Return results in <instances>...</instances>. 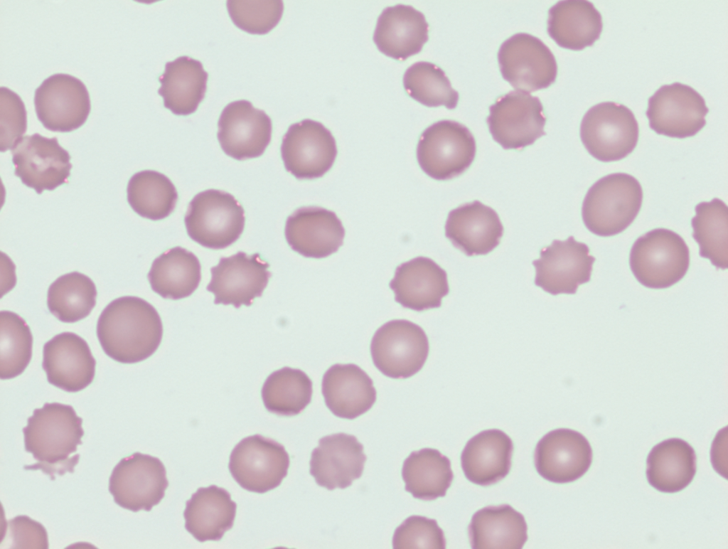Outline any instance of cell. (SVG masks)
<instances>
[{"label":"cell","instance_id":"cell-1","mask_svg":"<svg viewBox=\"0 0 728 549\" xmlns=\"http://www.w3.org/2000/svg\"><path fill=\"white\" fill-rule=\"evenodd\" d=\"M97 336L109 358L122 363H135L157 350L163 325L151 304L138 297L124 296L112 300L102 310Z\"/></svg>","mask_w":728,"mask_h":549},{"label":"cell","instance_id":"cell-2","mask_svg":"<svg viewBox=\"0 0 728 549\" xmlns=\"http://www.w3.org/2000/svg\"><path fill=\"white\" fill-rule=\"evenodd\" d=\"M82 419L70 405L46 403L36 408L23 428L26 452L32 453L36 464L24 466L26 470L41 469L55 479L68 471L73 473L80 454L77 452L84 435Z\"/></svg>","mask_w":728,"mask_h":549},{"label":"cell","instance_id":"cell-3","mask_svg":"<svg viewBox=\"0 0 728 549\" xmlns=\"http://www.w3.org/2000/svg\"><path fill=\"white\" fill-rule=\"evenodd\" d=\"M642 201V187L635 177L626 173L609 174L588 190L582 208L583 222L599 236L617 235L635 220Z\"/></svg>","mask_w":728,"mask_h":549},{"label":"cell","instance_id":"cell-4","mask_svg":"<svg viewBox=\"0 0 728 549\" xmlns=\"http://www.w3.org/2000/svg\"><path fill=\"white\" fill-rule=\"evenodd\" d=\"M636 279L651 289H665L681 280L690 265V250L674 231L655 228L634 242L629 257Z\"/></svg>","mask_w":728,"mask_h":549},{"label":"cell","instance_id":"cell-5","mask_svg":"<svg viewBox=\"0 0 728 549\" xmlns=\"http://www.w3.org/2000/svg\"><path fill=\"white\" fill-rule=\"evenodd\" d=\"M184 223L188 235L195 242L210 249H224L242 233L245 211L230 193L208 189L191 200Z\"/></svg>","mask_w":728,"mask_h":549},{"label":"cell","instance_id":"cell-6","mask_svg":"<svg viewBox=\"0 0 728 549\" xmlns=\"http://www.w3.org/2000/svg\"><path fill=\"white\" fill-rule=\"evenodd\" d=\"M476 152V140L470 130L458 122L444 119L422 132L417 159L427 175L444 181L463 174L473 161Z\"/></svg>","mask_w":728,"mask_h":549},{"label":"cell","instance_id":"cell-7","mask_svg":"<svg viewBox=\"0 0 728 549\" xmlns=\"http://www.w3.org/2000/svg\"><path fill=\"white\" fill-rule=\"evenodd\" d=\"M639 135L633 112L623 105L604 102L584 115L580 138L587 151L604 162L621 160L635 149Z\"/></svg>","mask_w":728,"mask_h":549},{"label":"cell","instance_id":"cell-8","mask_svg":"<svg viewBox=\"0 0 728 549\" xmlns=\"http://www.w3.org/2000/svg\"><path fill=\"white\" fill-rule=\"evenodd\" d=\"M424 331L405 319L387 321L375 333L370 353L375 367L392 378H407L419 372L428 357Z\"/></svg>","mask_w":728,"mask_h":549},{"label":"cell","instance_id":"cell-9","mask_svg":"<svg viewBox=\"0 0 728 549\" xmlns=\"http://www.w3.org/2000/svg\"><path fill=\"white\" fill-rule=\"evenodd\" d=\"M289 464V454L282 444L256 434L235 446L228 468L242 488L263 494L280 485L287 475Z\"/></svg>","mask_w":728,"mask_h":549},{"label":"cell","instance_id":"cell-10","mask_svg":"<svg viewBox=\"0 0 728 549\" xmlns=\"http://www.w3.org/2000/svg\"><path fill=\"white\" fill-rule=\"evenodd\" d=\"M168 486L166 470L157 457L135 452L122 458L113 469L109 491L123 508L150 511L164 497Z\"/></svg>","mask_w":728,"mask_h":549},{"label":"cell","instance_id":"cell-11","mask_svg":"<svg viewBox=\"0 0 728 549\" xmlns=\"http://www.w3.org/2000/svg\"><path fill=\"white\" fill-rule=\"evenodd\" d=\"M489 112V132L504 149H522L546 134L542 103L529 92L513 90L500 96Z\"/></svg>","mask_w":728,"mask_h":549},{"label":"cell","instance_id":"cell-12","mask_svg":"<svg viewBox=\"0 0 728 549\" xmlns=\"http://www.w3.org/2000/svg\"><path fill=\"white\" fill-rule=\"evenodd\" d=\"M498 60L503 78L520 91L547 88L557 78V64L550 49L526 33L506 39L499 48Z\"/></svg>","mask_w":728,"mask_h":549},{"label":"cell","instance_id":"cell-13","mask_svg":"<svg viewBox=\"0 0 728 549\" xmlns=\"http://www.w3.org/2000/svg\"><path fill=\"white\" fill-rule=\"evenodd\" d=\"M709 112L703 97L692 87L664 85L648 99L646 116L658 134L683 139L695 135L706 124Z\"/></svg>","mask_w":728,"mask_h":549},{"label":"cell","instance_id":"cell-14","mask_svg":"<svg viewBox=\"0 0 728 549\" xmlns=\"http://www.w3.org/2000/svg\"><path fill=\"white\" fill-rule=\"evenodd\" d=\"M15 174L38 194L67 183L72 164L56 137L36 133L19 139L11 149Z\"/></svg>","mask_w":728,"mask_h":549},{"label":"cell","instance_id":"cell-15","mask_svg":"<svg viewBox=\"0 0 728 549\" xmlns=\"http://www.w3.org/2000/svg\"><path fill=\"white\" fill-rule=\"evenodd\" d=\"M36 115L45 128L69 132L87 120L91 109L85 85L78 78L57 73L44 80L34 95Z\"/></svg>","mask_w":728,"mask_h":549},{"label":"cell","instance_id":"cell-16","mask_svg":"<svg viewBox=\"0 0 728 549\" xmlns=\"http://www.w3.org/2000/svg\"><path fill=\"white\" fill-rule=\"evenodd\" d=\"M337 153L330 130L310 119L290 125L282 138L281 156L285 169L298 179L323 176L332 167Z\"/></svg>","mask_w":728,"mask_h":549},{"label":"cell","instance_id":"cell-17","mask_svg":"<svg viewBox=\"0 0 728 549\" xmlns=\"http://www.w3.org/2000/svg\"><path fill=\"white\" fill-rule=\"evenodd\" d=\"M532 262L535 284L552 295L575 294L579 285L590 280L595 257L589 247L573 236L565 240H554L540 250Z\"/></svg>","mask_w":728,"mask_h":549},{"label":"cell","instance_id":"cell-18","mask_svg":"<svg viewBox=\"0 0 728 549\" xmlns=\"http://www.w3.org/2000/svg\"><path fill=\"white\" fill-rule=\"evenodd\" d=\"M269 265L260 255H247L239 251L223 257L211 267V279L207 290L215 295L214 303L232 304L235 308L250 306L256 297L262 295L271 272Z\"/></svg>","mask_w":728,"mask_h":549},{"label":"cell","instance_id":"cell-19","mask_svg":"<svg viewBox=\"0 0 728 549\" xmlns=\"http://www.w3.org/2000/svg\"><path fill=\"white\" fill-rule=\"evenodd\" d=\"M218 127V139L223 151L237 160L260 156L272 138L270 117L245 100L233 101L225 106Z\"/></svg>","mask_w":728,"mask_h":549},{"label":"cell","instance_id":"cell-20","mask_svg":"<svg viewBox=\"0 0 728 549\" xmlns=\"http://www.w3.org/2000/svg\"><path fill=\"white\" fill-rule=\"evenodd\" d=\"M592 449L580 432L559 428L544 435L534 452L537 473L545 479L566 484L582 477L592 462Z\"/></svg>","mask_w":728,"mask_h":549},{"label":"cell","instance_id":"cell-21","mask_svg":"<svg viewBox=\"0 0 728 549\" xmlns=\"http://www.w3.org/2000/svg\"><path fill=\"white\" fill-rule=\"evenodd\" d=\"M43 368L49 383L76 393L92 382L96 361L87 343L73 332L55 335L43 346Z\"/></svg>","mask_w":728,"mask_h":549},{"label":"cell","instance_id":"cell-22","mask_svg":"<svg viewBox=\"0 0 728 549\" xmlns=\"http://www.w3.org/2000/svg\"><path fill=\"white\" fill-rule=\"evenodd\" d=\"M366 459L363 446L355 436L333 434L321 438L312 451L309 471L318 486L343 489L362 476Z\"/></svg>","mask_w":728,"mask_h":549},{"label":"cell","instance_id":"cell-23","mask_svg":"<svg viewBox=\"0 0 728 549\" xmlns=\"http://www.w3.org/2000/svg\"><path fill=\"white\" fill-rule=\"evenodd\" d=\"M284 234L290 247L311 258H323L342 245L345 229L336 214L316 206L296 209L287 219Z\"/></svg>","mask_w":728,"mask_h":549},{"label":"cell","instance_id":"cell-24","mask_svg":"<svg viewBox=\"0 0 728 549\" xmlns=\"http://www.w3.org/2000/svg\"><path fill=\"white\" fill-rule=\"evenodd\" d=\"M503 226L498 213L479 201L451 210L445 224V235L468 256L486 255L500 243Z\"/></svg>","mask_w":728,"mask_h":549},{"label":"cell","instance_id":"cell-25","mask_svg":"<svg viewBox=\"0 0 728 549\" xmlns=\"http://www.w3.org/2000/svg\"><path fill=\"white\" fill-rule=\"evenodd\" d=\"M389 285L397 302L417 311L441 307L442 298L449 292L446 271L426 257L400 265Z\"/></svg>","mask_w":728,"mask_h":549},{"label":"cell","instance_id":"cell-26","mask_svg":"<svg viewBox=\"0 0 728 549\" xmlns=\"http://www.w3.org/2000/svg\"><path fill=\"white\" fill-rule=\"evenodd\" d=\"M429 25L424 15L412 6L397 4L379 16L373 41L384 55L403 61L419 53L428 41Z\"/></svg>","mask_w":728,"mask_h":549},{"label":"cell","instance_id":"cell-27","mask_svg":"<svg viewBox=\"0 0 728 549\" xmlns=\"http://www.w3.org/2000/svg\"><path fill=\"white\" fill-rule=\"evenodd\" d=\"M325 403L336 417L353 420L368 411L376 400L373 380L353 363L334 364L321 384Z\"/></svg>","mask_w":728,"mask_h":549},{"label":"cell","instance_id":"cell-28","mask_svg":"<svg viewBox=\"0 0 728 549\" xmlns=\"http://www.w3.org/2000/svg\"><path fill=\"white\" fill-rule=\"evenodd\" d=\"M513 452V441L504 432L483 430L466 444L461 454L462 470L466 479L475 484H494L509 473Z\"/></svg>","mask_w":728,"mask_h":549},{"label":"cell","instance_id":"cell-29","mask_svg":"<svg viewBox=\"0 0 728 549\" xmlns=\"http://www.w3.org/2000/svg\"><path fill=\"white\" fill-rule=\"evenodd\" d=\"M237 504L225 489L210 485L200 487L186 503L185 528L197 540H220L231 529Z\"/></svg>","mask_w":728,"mask_h":549},{"label":"cell","instance_id":"cell-30","mask_svg":"<svg viewBox=\"0 0 728 549\" xmlns=\"http://www.w3.org/2000/svg\"><path fill=\"white\" fill-rule=\"evenodd\" d=\"M602 17L588 1H560L548 11L547 33L560 47L581 50L601 35Z\"/></svg>","mask_w":728,"mask_h":549},{"label":"cell","instance_id":"cell-31","mask_svg":"<svg viewBox=\"0 0 728 549\" xmlns=\"http://www.w3.org/2000/svg\"><path fill=\"white\" fill-rule=\"evenodd\" d=\"M649 484L664 493L685 489L697 471V457L692 447L680 438L665 439L655 445L646 459Z\"/></svg>","mask_w":728,"mask_h":549},{"label":"cell","instance_id":"cell-32","mask_svg":"<svg viewBox=\"0 0 728 549\" xmlns=\"http://www.w3.org/2000/svg\"><path fill=\"white\" fill-rule=\"evenodd\" d=\"M522 513L508 504L488 506L477 511L468 527L472 548L521 549L528 540Z\"/></svg>","mask_w":728,"mask_h":549},{"label":"cell","instance_id":"cell-33","mask_svg":"<svg viewBox=\"0 0 728 549\" xmlns=\"http://www.w3.org/2000/svg\"><path fill=\"white\" fill-rule=\"evenodd\" d=\"M208 74L202 63L188 56H181L165 65L159 77L158 93L164 106L176 115L195 112L205 97Z\"/></svg>","mask_w":728,"mask_h":549},{"label":"cell","instance_id":"cell-34","mask_svg":"<svg viewBox=\"0 0 728 549\" xmlns=\"http://www.w3.org/2000/svg\"><path fill=\"white\" fill-rule=\"evenodd\" d=\"M200 271L198 257L177 246L154 260L147 277L154 292L164 299L177 300L195 292L200 282Z\"/></svg>","mask_w":728,"mask_h":549},{"label":"cell","instance_id":"cell-35","mask_svg":"<svg viewBox=\"0 0 728 549\" xmlns=\"http://www.w3.org/2000/svg\"><path fill=\"white\" fill-rule=\"evenodd\" d=\"M402 476L405 490L414 498L432 501L446 495L454 479L449 459L439 450L424 448L404 461Z\"/></svg>","mask_w":728,"mask_h":549},{"label":"cell","instance_id":"cell-36","mask_svg":"<svg viewBox=\"0 0 728 549\" xmlns=\"http://www.w3.org/2000/svg\"><path fill=\"white\" fill-rule=\"evenodd\" d=\"M691 220L692 237L700 247V255L707 258L717 268L728 267V208L722 200L714 198L695 206Z\"/></svg>","mask_w":728,"mask_h":549},{"label":"cell","instance_id":"cell-37","mask_svg":"<svg viewBox=\"0 0 728 549\" xmlns=\"http://www.w3.org/2000/svg\"><path fill=\"white\" fill-rule=\"evenodd\" d=\"M127 201L139 215L152 220L168 217L178 200L176 188L164 174L153 170L134 174L127 185Z\"/></svg>","mask_w":728,"mask_h":549},{"label":"cell","instance_id":"cell-38","mask_svg":"<svg viewBox=\"0 0 728 549\" xmlns=\"http://www.w3.org/2000/svg\"><path fill=\"white\" fill-rule=\"evenodd\" d=\"M97 289L87 275L72 272L57 278L49 287L47 305L59 321L74 323L87 316L96 304Z\"/></svg>","mask_w":728,"mask_h":549},{"label":"cell","instance_id":"cell-39","mask_svg":"<svg viewBox=\"0 0 728 549\" xmlns=\"http://www.w3.org/2000/svg\"><path fill=\"white\" fill-rule=\"evenodd\" d=\"M312 393V381L304 371L284 367L267 378L262 388V398L269 412L294 416L311 403Z\"/></svg>","mask_w":728,"mask_h":549},{"label":"cell","instance_id":"cell-40","mask_svg":"<svg viewBox=\"0 0 728 549\" xmlns=\"http://www.w3.org/2000/svg\"><path fill=\"white\" fill-rule=\"evenodd\" d=\"M403 85L409 96L427 107L453 110L458 104V92L444 71L432 63L419 61L409 67L403 75Z\"/></svg>","mask_w":728,"mask_h":549},{"label":"cell","instance_id":"cell-41","mask_svg":"<svg viewBox=\"0 0 728 549\" xmlns=\"http://www.w3.org/2000/svg\"><path fill=\"white\" fill-rule=\"evenodd\" d=\"M0 378H14L21 375L31 361L33 336L26 321L18 314L0 311Z\"/></svg>","mask_w":728,"mask_h":549},{"label":"cell","instance_id":"cell-42","mask_svg":"<svg viewBox=\"0 0 728 549\" xmlns=\"http://www.w3.org/2000/svg\"><path fill=\"white\" fill-rule=\"evenodd\" d=\"M227 9L234 24L240 29L256 35H264L280 21L282 1H228Z\"/></svg>","mask_w":728,"mask_h":549},{"label":"cell","instance_id":"cell-43","mask_svg":"<svg viewBox=\"0 0 728 549\" xmlns=\"http://www.w3.org/2000/svg\"><path fill=\"white\" fill-rule=\"evenodd\" d=\"M392 547L395 549H444L446 548V539L444 531L435 519L412 516L395 529Z\"/></svg>","mask_w":728,"mask_h":549},{"label":"cell","instance_id":"cell-44","mask_svg":"<svg viewBox=\"0 0 728 549\" xmlns=\"http://www.w3.org/2000/svg\"><path fill=\"white\" fill-rule=\"evenodd\" d=\"M1 151L11 149L25 134L27 113L21 98L6 87L0 88Z\"/></svg>","mask_w":728,"mask_h":549},{"label":"cell","instance_id":"cell-45","mask_svg":"<svg viewBox=\"0 0 728 549\" xmlns=\"http://www.w3.org/2000/svg\"><path fill=\"white\" fill-rule=\"evenodd\" d=\"M12 548H48V534L43 526L26 516H18L8 522Z\"/></svg>","mask_w":728,"mask_h":549}]
</instances>
